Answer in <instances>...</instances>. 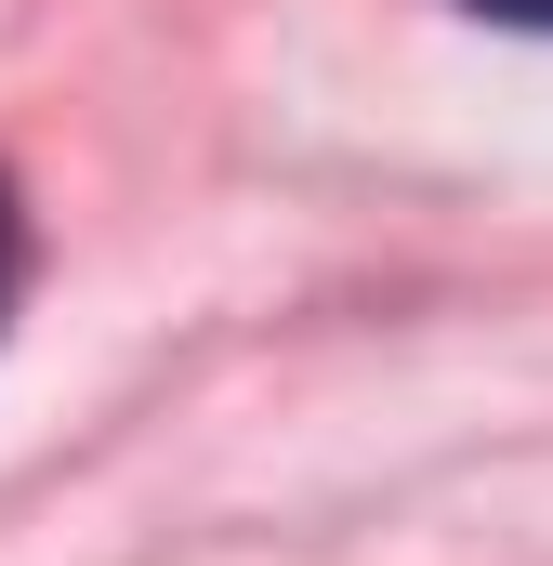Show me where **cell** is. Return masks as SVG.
Segmentation results:
<instances>
[{
  "instance_id": "cell-1",
  "label": "cell",
  "mask_w": 553,
  "mask_h": 566,
  "mask_svg": "<svg viewBox=\"0 0 553 566\" xmlns=\"http://www.w3.org/2000/svg\"><path fill=\"white\" fill-rule=\"evenodd\" d=\"M13 277H27V224H13V185H0V316H13Z\"/></svg>"
},
{
  "instance_id": "cell-2",
  "label": "cell",
  "mask_w": 553,
  "mask_h": 566,
  "mask_svg": "<svg viewBox=\"0 0 553 566\" xmlns=\"http://www.w3.org/2000/svg\"><path fill=\"white\" fill-rule=\"evenodd\" d=\"M474 13H501V27H553V0H474Z\"/></svg>"
}]
</instances>
